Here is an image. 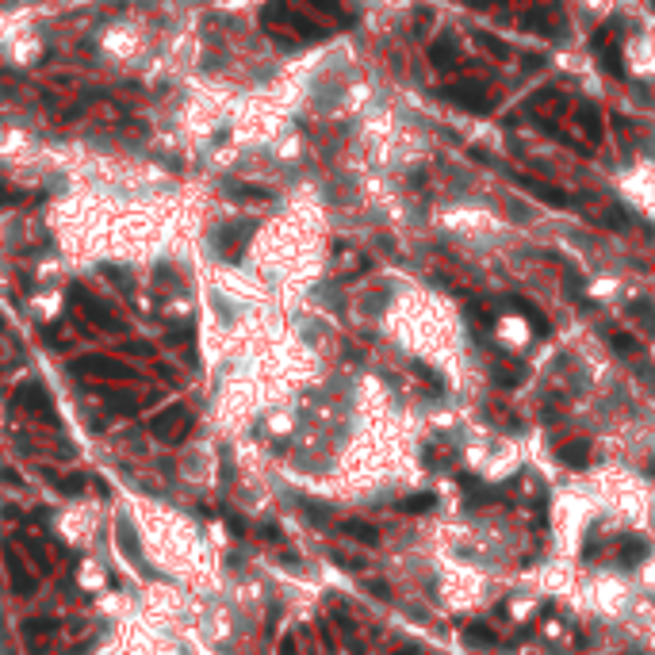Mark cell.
Listing matches in <instances>:
<instances>
[{"mask_svg": "<svg viewBox=\"0 0 655 655\" xmlns=\"http://www.w3.org/2000/svg\"><path fill=\"white\" fill-rule=\"evenodd\" d=\"M264 27H269L276 39H288V43H315L326 35V27L310 16H303L291 0H276V4L264 12Z\"/></svg>", "mask_w": 655, "mask_h": 655, "instance_id": "6da1fadb", "label": "cell"}, {"mask_svg": "<svg viewBox=\"0 0 655 655\" xmlns=\"http://www.w3.org/2000/svg\"><path fill=\"white\" fill-rule=\"evenodd\" d=\"M559 123H567L559 135L571 142V146H578V150H594L598 142H602V116H598V108L590 100L571 103V111H567Z\"/></svg>", "mask_w": 655, "mask_h": 655, "instance_id": "7a4b0ae2", "label": "cell"}, {"mask_svg": "<svg viewBox=\"0 0 655 655\" xmlns=\"http://www.w3.org/2000/svg\"><path fill=\"white\" fill-rule=\"evenodd\" d=\"M188 430H192V414H188V406H169V410H161L150 418V433L157 437V441H169V444H177L180 437H184Z\"/></svg>", "mask_w": 655, "mask_h": 655, "instance_id": "3957f363", "label": "cell"}, {"mask_svg": "<svg viewBox=\"0 0 655 655\" xmlns=\"http://www.w3.org/2000/svg\"><path fill=\"white\" fill-rule=\"evenodd\" d=\"M73 372H77V376H89V379H135V368H130V364H123V360H111V357H100V353L73 360Z\"/></svg>", "mask_w": 655, "mask_h": 655, "instance_id": "277c9868", "label": "cell"}, {"mask_svg": "<svg viewBox=\"0 0 655 655\" xmlns=\"http://www.w3.org/2000/svg\"><path fill=\"white\" fill-rule=\"evenodd\" d=\"M441 96L449 103H457V108L464 111H476V116H483V111H491V92L483 89V84H471V81H460V84H444Z\"/></svg>", "mask_w": 655, "mask_h": 655, "instance_id": "5b68a950", "label": "cell"}, {"mask_svg": "<svg viewBox=\"0 0 655 655\" xmlns=\"http://www.w3.org/2000/svg\"><path fill=\"white\" fill-rule=\"evenodd\" d=\"M617 20L610 23H602L598 31L590 35V50L594 54H602V62H605V69L613 73V77H625V65H621V50H617Z\"/></svg>", "mask_w": 655, "mask_h": 655, "instance_id": "8992f818", "label": "cell"}, {"mask_svg": "<svg viewBox=\"0 0 655 655\" xmlns=\"http://www.w3.org/2000/svg\"><path fill=\"white\" fill-rule=\"evenodd\" d=\"M567 108H571V100H567L559 89H540V92H533V100H529V111L544 123H559L567 116Z\"/></svg>", "mask_w": 655, "mask_h": 655, "instance_id": "52a82bcc", "label": "cell"}, {"mask_svg": "<svg viewBox=\"0 0 655 655\" xmlns=\"http://www.w3.org/2000/svg\"><path fill=\"white\" fill-rule=\"evenodd\" d=\"M4 567H8V583H12L16 594H20V598L35 594L39 578L27 571V564H23V556H20V548H16V544H4Z\"/></svg>", "mask_w": 655, "mask_h": 655, "instance_id": "ba28073f", "label": "cell"}, {"mask_svg": "<svg viewBox=\"0 0 655 655\" xmlns=\"http://www.w3.org/2000/svg\"><path fill=\"white\" fill-rule=\"evenodd\" d=\"M58 636V625L46 621V617H31V621H23V644L31 655H43L46 648H50V640Z\"/></svg>", "mask_w": 655, "mask_h": 655, "instance_id": "9c48e42d", "label": "cell"}, {"mask_svg": "<svg viewBox=\"0 0 655 655\" xmlns=\"http://www.w3.org/2000/svg\"><path fill=\"white\" fill-rule=\"evenodd\" d=\"M430 58H433L437 69H457V65H460V39L452 31H441V39L433 43Z\"/></svg>", "mask_w": 655, "mask_h": 655, "instance_id": "30bf717a", "label": "cell"}, {"mask_svg": "<svg viewBox=\"0 0 655 655\" xmlns=\"http://www.w3.org/2000/svg\"><path fill=\"white\" fill-rule=\"evenodd\" d=\"M73 299H77V310H81V315L89 318V322H96L100 330H123V322H119L116 315H111V310H103V303L89 299V296H81V291H77Z\"/></svg>", "mask_w": 655, "mask_h": 655, "instance_id": "8fae6325", "label": "cell"}, {"mask_svg": "<svg viewBox=\"0 0 655 655\" xmlns=\"http://www.w3.org/2000/svg\"><path fill=\"white\" fill-rule=\"evenodd\" d=\"M517 184L525 188L529 196H537V199H544V203H552V207H571L575 199L567 196V192H559V188L552 184H544V180H533V177H517Z\"/></svg>", "mask_w": 655, "mask_h": 655, "instance_id": "7c38bea8", "label": "cell"}, {"mask_svg": "<svg viewBox=\"0 0 655 655\" xmlns=\"http://www.w3.org/2000/svg\"><path fill=\"white\" fill-rule=\"evenodd\" d=\"M16 406H20V410H27V414H39V418H46V422H50V403H46V395H43L39 384L20 387V391H16Z\"/></svg>", "mask_w": 655, "mask_h": 655, "instance_id": "4fadbf2b", "label": "cell"}, {"mask_svg": "<svg viewBox=\"0 0 655 655\" xmlns=\"http://www.w3.org/2000/svg\"><path fill=\"white\" fill-rule=\"evenodd\" d=\"M583 211L598 226H610V230L625 226V211H621V207H613V203H594V199H583Z\"/></svg>", "mask_w": 655, "mask_h": 655, "instance_id": "5bb4252c", "label": "cell"}, {"mask_svg": "<svg viewBox=\"0 0 655 655\" xmlns=\"http://www.w3.org/2000/svg\"><path fill=\"white\" fill-rule=\"evenodd\" d=\"M20 544H23V552L35 559V567H39L43 575H50V571H54V567H50V556H46V548L39 544V537H31V533L23 529V533H20Z\"/></svg>", "mask_w": 655, "mask_h": 655, "instance_id": "9a60e30c", "label": "cell"}, {"mask_svg": "<svg viewBox=\"0 0 655 655\" xmlns=\"http://www.w3.org/2000/svg\"><path fill=\"white\" fill-rule=\"evenodd\" d=\"M341 533L353 537V540H360V544H379V529H372L368 521H357V517L341 521Z\"/></svg>", "mask_w": 655, "mask_h": 655, "instance_id": "2e32d148", "label": "cell"}, {"mask_svg": "<svg viewBox=\"0 0 655 655\" xmlns=\"http://www.w3.org/2000/svg\"><path fill=\"white\" fill-rule=\"evenodd\" d=\"M116 540L123 544V552H127L135 564H142V552H138V540H135V529H130V521L127 517H119L116 521Z\"/></svg>", "mask_w": 655, "mask_h": 655, "instance_id": "e0dca14e", "label": "cell"}, {"mask_svg": "<svg viewBox=\"0 0 655 655\" xmlns=\"http://www.w3.org/2000/svg\"><path fill=\"white\" fill-rule=\"evenodd\" d=\"M559 460L571 464V468H586V460H590V449H586L583 441H571V444H564V449H559Z\"/></svg>", "mask_w": 655, "mask_h": 655, "instance_id": "ac0fdd59", "label": "cell"}, {"mask_svg": "<svg viewBox=\"0 0 655 655\" xmlns=\"http://www.w3.org/2000/svg\"><path fill=\"white\" fill-rule=\"evenodd\" d=\"M250 230H253V226H245V230H242V226H230V230L223 234V242H226V245H223V253H226V257H238V253L245 250L242 242L250 238Z\"/></svg>", "mask_w": 655, "mask_h": 655, "instance_id": "d6986e66", "label": "cell"}, {"mask_svg": "<svg viewBox=\"0 0 655 655\" xmlns=\"http://www.w3.org/2000/svg\"><path fill=\"white\" fill-rule=\"evenodd\" d=\"M307 8H315V12L330 16V20H337V23H345V20H349V12L337 4V0H307Z\"/></svg>", "mask_w": 655, "mask_h": 655, "instance_id": "ffe728a7", "label": "cell"}, {"mask_svg": "<svg viewBox=\"0 0 655 655\" xmlns=\"http://www.w3.org/2000/svg\"><path fill=\"white\" fill-rule=\"evenodd\" d=\"M476 43H479L487 54H495L498 62H506V58H510V46H506V43H498V39H491L487 31H476Z\"/></svg>", "mask_w": 655, "mask_h": 655, "instance_id": "44dd1931", "label": "cell"}, {"mask_svg": "<svg viewBox=\"0 0 655 655\" xmlns=\"http://www.w3.org/2000/svg\"><path fill=\"white\" fill-rule=\"evenodd\" d=\"M464 640H468V644H476V648H491V644H495V640H498V636H495V632H491V629H487V625H471V629H468V632H464Z\"/></svg>", "mask_w": 655, "mask_h": 655, "instance_id": "7402d4cb", "label": "cell"}, {"mask_svg": "<svg viewBox=\"0 0 655 655\" xmlns=\"http://www.w3.org/2000/svg\"><path fill=\"white\" fill-rule=\"evenodd\" d=\"M430 506H433V495H406L403 502H398L403 514H425Z\"/></svg>", "mask_w": 655, "mask_h": 655, "instance_id": "603a6c76", "label": "cell"}, {"mask_svg": "<svg viewBox=\"0 0 655 655\" xmlns=\"http://www.w3.org/2000/svg\"><path fill=\"white\" fill-rule=\"evenodd\" d=\"M514 307H517V310H521V315H525L529 322H533V326H537V334H548V318L540 315V310L533 307V303H521V299H514Z\"/></svg>", "mask_w": 655, "mask_h": 655, "instance_id": "cb8c5ba5", "label": "cell"}, {"mask_svg": "<svg viewBox=\"0 0 655 655\" xmlns=\"http://www.w3.org/2000/svg\"><path fill=\"white\" fill-rule=\"evenodd\" d=\"M234 199H242V203H269V192H261V188H234V192H230Z\"/></svg>", "mask_w": 655, "mask_h": 655, "instance_id": "d4e9b609", "label": "cell"}, {"mask_svg": "<svg viewBox=\"0 0 655 655\" xmlns=\"http://www.w3.org/2000/svg\"><path fill=\"white\" fill-rule=\"evenodd\" d=\"M644 552H648V544H640V540H625V544H621V559H625V564L644 559Z\"/></svg>", "mask_w": 655, "mask_h": 655, "instance_id": "484cf974", "label": "cell"}, {"mask_svg": "<svg viewBox=\"0 0 655 655\" xmlns=\"http://www.w3.org/2000/svg\"><path fill=\"white\" fill-rule=\"evenodd\" d=\"M610 341H613L617 349H621V353H640V341H632L629 334H617V330H613V334H610Z\"/></svg>", "mask_w": 655, "mask_h": 655, "instance_id": "4316f807", "label": "cell"}, {"mask_svg": "<svg viewBox=\"0 0 655 655\" xmlns=\"http://www.w3.org/2000/svg\"><path fill=\"white\" fill-rule=\"evenodd\" d=\"M0 479H4V483H8V487H20V476H16V471H12V468H0Z\"/></svg>", "mask_w": 655, "mask_h": 655, "instance_id": "83f0119b", "label": "cell"}, {"mask_svg": "<svg viewBox=\"0 0 655 655\" xmlns=\"http://www.w3.org/2000/svg\"><path fill=\"white\" fill-rule=\"evenodd\" d=\"M280 655H296V640H291V636L280 644Z\"/></svg>", "mask_w": 655, "mask_h": 655, "instance_id": "f1b7e54d", "label": "cell"}, {"mask_svg": "<svg viewBox=\"0 0 655 655\" xmlns=\"http://www.w3.org/2000/svg\"><path fill=\"white\" fill-rule=\"evenodd\" d=\"M464 4H471V8H491V4H498V0H464Z\"/></svg>", "mask_w": 655, "mask_h": 655, "instance_id": "f546056e", "label": "cell"}]
</instances>
